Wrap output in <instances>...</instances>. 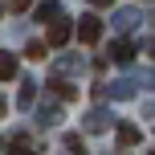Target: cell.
Segmentation results:
<instances>
[{"label":"cell","instance_id":"cell-5","mask_svg":"<svg viewBox=\"0 0 155 155\" xmlns=\"http://www.w3.org/2000/svg\"><path fill=\"white\" fill-rule=\"evenodd\" d=\"M8 155H37V151H33V143L25 139V135H16V139L8 143Z\"/></svg>","mask_w":155,"mask_h":155},{"label":"cell","instance_id":"cell-7","mask_svg":"<svg viewBox=\"0 0 155 155\" xmlns=\"http://www.w3.org/2000/svg\"><path fill=\"white\" fill-rule=\"evenodd\" d=\"M49 16H57V0H45V4H37V21H49Z\"/></svg>","mask_w":155,"mask_h":155},{"label":"cell","instance_id":"cell-2","mask_svg":"<svg viewBox=\"0 0 155 155\" xmlns=\"http://www.w3.org/2000/svg\"><path fill=\"white\" fill-rule=\"evenodd\" d=\"M70 37H74V25L70 21H53V29H49V49H61Z\"/></svg>","mask_w":155,"mask_h":155},{"label":"cell","instance_id":"cell-11","mask_svg":"<svg viewBox=\"0 0 155 155\" xmlns=\"http://www.w3.org/2000/svg\"><path fill=\"white\" fill-rule=\"evenodd\" d=\"M90 4H98V8H102V4H110V0H90Z\"/></svg>","mask_w":155,"mask_h":155},{"label":"cell","instance_id":"cell-10","mask_svg":"<svg viewBox=\"0 0 155 155\" xmlns=\"http://www.w3.org/2000/svg\"><path fill=\"white\" fill-rule=\"evenodd\" d=\"M25 53H29L33 61H41V57H45V45H41V41H29V45H25Z\"/></svg>","mask_w":155,"mask_h":155},{"label":"cell","instance_id":"cell-6","mask_svg":"<svg viewBox=\"0 0 155 155\" xmlns=\"http://www.w3.org/2000/svg\"><path fill=\"white\" fill-rule=\"evenodd\" d=\"M118 143H127V147H131V143H139V131H135L131 123H123V127H118Z\"/></svg>","mask_w":155,"mask_h":155},{"label":"cell","instance_id":"cell-3","mask_svg":"<svg viewBox=\"0 0 155 155\" xmlns=\"http://www.w3.org/2000/svg\"><path fill=\"white\" fill-rule=\"evenodd\" d=\"M135 57V49L127 45V41H114V45H110V61H118V65H127Z\"/></svg>","mask_w":155,"mask_h":155},{"label":"cell","instance_id":"cell-8","mask_svg":"<svg viewBox=\"0 0 155 155\" xmlns=\"http://www.w3.org/2000/svg\"><path fill=\"white\" fill-rule=\"evenodd\" d=\"M49 86L57 90V98H78V90H74L70 82H49Z\"/></svg>","mask_w":155,"mask_h":155},{"label":"cell","instance_id":"cell-4","mask_svg":"<svg viewBox=\"0 0 155 155\" xmlns=\"http://www.w3.org/2000/svg\"><path fill=\"white\" fill-rule=\"evenodd\" d=\"M12 78H16V57L0 53V82H12Z\"/></svg>","mask_w":155,"mask_h":155},{"label":"cell","instance_id":"cell-9","mask_svg":"<svg viewBox=\"0 0 155 155\" xmlns=\"http://www.w3.org/2000/svg\"><path fill=\"white\" fill-rule=\"evenodd\" d=\"M65 147H70V155H86V147H82V135H65Z\"/></svg>","mask_w":155,"mask_h":155},{"label":"cell","instance_id":"cell-1","mask_svg":"<svg viewBox=\"0 0 155 155\" xmlns=\"http://www.w3.org/2000/svg\"><path fill=\"white\" fill-rule=\"evenodd\" d=\"M78 37H82L86 45H94V41L102 37V21L98 16H82V21H78Z\"/></svg>","mask_w":155,"mask_h":155}]
</instances>
